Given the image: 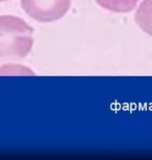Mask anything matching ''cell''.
<instances>
[{
    "label": "cell",
    "instance_id": "6da1fadb",
    "mask_svg": "<svg viewBox=\"0 0 152 160\" xmlns=\"http://www.w3.org/2000/svg\"><path fill=\"white\" fill-rule=\"evenodd\" d=\"M34 29L19 17L0 16V60L24 58L34 44Z\"/></svg>",
    "mask_w": 152,
    "mask_h": 160
},
{
    "label": "cell",
    "instance_id": "7a4b0ae2",
    "mask_svg": "<svg viewBox=\"0 0 152 160\" xmlns=\"http://www.w3.org/2000/svg\"><path fill=\"white\" fill-rule=\"evenodd\" d=\"M21 7L32 19L52 22L66 15L71 7V0H21Z\"/></svg>",
    "mask_w": 152,
    "mask_h": 160
},
{
    "label": "cell",
    "instance_id": "3957f363",
    "mask_svg": "<svg viewBox=\"0 0 152 160\" xmlns=\"http://www.w3.org/2000/svg\"><path fill=\"white\" fill-rule=\"evenodd\" d=\"M136 22L140 28L152 37V0H144L136 13Z\"/></svg>",
    "mask_w": 152,
    "mask_h": 160
},
{
    "label": "cell",
    "instance_id": "277c9868",
    "mask_svg": "<svg viewBox=\"0 0 152 160\" xmlns=\"http://www.w3.org/2000/svg\"><path fill=\"white\" fill-rule=\"evenodd\" d=\"M100 7L115 13H128L136 7L140 0H95Z\"/></svg>",
    "mask_w": 152,
    "mask_h": 160
},
{
    "label": "cell",
    "instance_id": "5b68a950",
    "mask_svg": "<svg viewBox=\"0 0 152 160\" xmlns=\"http://www.w3.org/2000/svg\"><path fill=\"white\" fill-rule=\"evenodd\" d=\"M2 1H7V0H0V2H2Z\"/></svg>",
    "mask_w": 152,
    "mask_h": 160
}]
</instances>
